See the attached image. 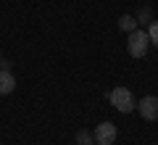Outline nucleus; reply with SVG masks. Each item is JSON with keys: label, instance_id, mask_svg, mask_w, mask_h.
Here are the masks:
<instances>
[{"label": "nucleus", "instance_id": "obj_3", "mask_svg": "<svg viewBox=\"0 0 158 145\" xmlns=\"http://www.w3.org/2000/svg\"><path fill=\"white\" fill-rule=\"evenodd\" d=\"M137 111L145 122H156L158 119V98L156 95H145L140 103H137Z\"/></svg>", "mask_w": 158, "mask_h": 145}, {"label": "nucleus", "instance_id": "obj_9", "mask_svg": "<svg viewBox=\"0 0 158 145\" xmlns=\"http://www.w3.org/2000/svg\"><path fill=\"white\" fill-rule=\"evenodd\" d=\"M0 61H3V58H0Z\"/></svg>", "mask_w": 158, "mask_h": 145}, {"label": "nucleus", "instance_id": "obj_7", "mask_svg": "<svg viewBox=\"0 0 158 145\" xmlns=\"http://www.w3.org/2000/svg\"><path fill=\"white\" fill-rule=\"evenodd\" d=\"M148 37H150V45H156V48H158V21H150Z\"/></svg>", "mask_w": 158, "mask_h": 145}, {"label": "nucleus", "instance_id": "obj_5", "mask_svg": "<svg viewBox=\"0 0 158 145\" xmlns=\"http://www.w3.org/2000/svg\"><path fill=\"white\" fill-rule=\"evenodd\" d=\"M16 90V77L8 69H0V95H11Z\"/></svg>", "mask_w": 158, "mask_h": 145}, {"label": "nucleus", "instance_id": "obj_10", "mask_svg": "<svg viewBox=\"0 0 158 145\" xmlns=\"http://www.w3.org/2000/svg\"><path fill=\"white\" fill-rule=\"evenodd\" d=\"M95 145H98V143H95Z\"/></svg>", "mask_w": 158, "mask_h": 145}, {"label": "nucleus", "instance_id": "obj_1", "mask_svg": "<svg viewBox=\"0 0 158 145\" xmlns=\"http://www.w3.org/2000/svg\"><path fill=\"white\" fill-rule=\"evenodd\" d=\"M108 100H111V106L116 108V111H121V113H129V111H135V108H137L132 90L129 87H121V84L113 87L111 92H108Z\"/></svg>", "mask_w": 158, "mask_h": 145}, {"label": "nucleus", "instance_id": "obj_2", "mask_svg": "<svg viewBox=\"0 0 158 145\" xmlns=\"http://www.w3.org/2000/svg\"><path fill=\"white\" fill-rule=\"evenodd\" d=\"M148 48H150V37H148L145 29H135L129 32V42H127V50L132 58H145Z\"/></svg>", "mask_w": 158, "mask_h": 145}, {"label": "nucleus", "instance_id": "obj_8", "mask_svg": "<svg viewBox=\"0 0 158 145\" xmlns=\"http://www.w3.org/2000/svg\"><path fill=\"white\" fill-rule=\"evenodd\" d=\"M92 140H95V134H90V132H79L77 134V145H92Z\"/></svg>", "mask_w": 158, "mask_h": 145}, {"label": "nucleus", "instance_id": "obj_4", "mask_svg": "<svg viewBox=\"0 0 158 145\" xmlns=\"http://www.w3.org/2000/svg\"><path fill=\"white\" fill-rule=\"evenodd\" d=\"M95 143L98 145H113L116 143V124H111V122H103V124H98L95 127Z\"/></svg>", "mask_w": 158, "mask_h": 145}, {"label": "nucleus", "instance_id": "obj_6", "mask_svg": "<svg viewBox=\"0 0 158 145\" xmlns=\"http://www.w3.org/2000/svg\"><path fill=\"white\" fill-rule=\"evenodd\" d=\"M118 29H124V32H135V29H137V19L135 16H121V19H118Z\"/></svg>", "mask_w": 158, "mask_h": 145}]
</instances>
